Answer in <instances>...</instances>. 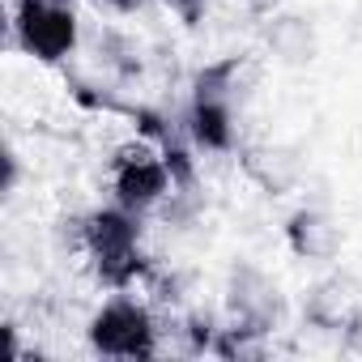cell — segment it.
<instances>
[{
    "label": "cell",
    "instance_id": "12",
    "mask_svg": "<svg viewBox=\"0 0 362 362\" xmlns=\"http://www.w3.org/2000/svg\"><path fill=\"white\" fill-rule=\"evenodd\" d=\"M243 9H247V18L264 22V18H273V13L286 9V0H243Z\"/></svg>",
    "mask_w": 362,
    "mask_h": 362
},
{
    "label": "cell",
    "instance_id": "14",
    "mask_svg": "<svg viewBox=\"0 0 362 362\" xmlns=\"http://www.w3.org/2000/svg\"><path fill=\"white\" fill-rule=\"evenodd\" d=\"M103 5H111V9H119V13H128V9L145 5V0H103Z\"/></svg>",
    "mask_w": 362,
    "mask_h": 362
},
{
    "label": "cell",
    "instance_id": "10",
    "mask_svg": "<svg viewBox=\"0 0 362 362\" xmlns=\"http://www.w3.org/2000/svg\"><path fill=\"white\" fill-rule=\"evenodd\" d=\"M98 56H103V64H107V69H115L119 77H132V73L141 69L136 43H132V39H124V35H115V30L98 35Z\"/></svg>",
    "mask_w": 362,
    "mask_h": 362
},
{
    "label": "cell",
    "instance_id": "4",
    "mask_svg": "<svg viewBox=\"0 0 362 362\" xmlns=\"http://www.w3.org/2000/svg\"><path fill=\"white\" fill-rule=\"evenodd\" d=\"M13 43L43 60V64H60L77 52V9L73 0H18L13 5Z\"/></svg>",
    "mask_w": 362,
    "mask_h": 362
},
{
    "label": "cell",
    "instance_id": "9",
    "mask_svg": "<svg viewBox=\"0 0 362 362\" xmlns=\"http://www.w3.org/2000/svg\"><path fill=\"white\" fill-rule=\"evenodd\" d=\"M243 170L260 192L286 197L303 179V158L290 145H252V149H243Z\"/></svg>",
    "mask_w": 362,
    "mask_h": 362
},
{
    "label": "cell",
    "instance_id": "2",
    "mask_svg": "<svg viewBox=\"0 0 362 362\" xmlns=\"http://www.w3.org/2000/svg\"><path fill=\"white\" fill-rule=\"evenodd\" d=\"M90 349L98 358H119V362H149L158 358V324L145 303L136 298H111L103 303L90 324H86Z\"/></svg>",
    "mask_w": 362,
    "mask_h": 362
},
{
    "label": "cell",
    "instance_id": "6",
    "mask_svg": "<svg viewBox=\"0 0 362 362\" xmlns=\"http://www.w3.org/2000/svg\"><path fill=\"white\" fill-rule=\"evenodd\" d=\"M362 311V286L349 277V273H328L320 277L307 298H303V320L315 328V332H345Z\"/></svg>",
    "mask_w": 362,
    "mask_h": 362
},
{
    "label": "cell",
    "instance_id": "3",
    "mask_svg": "<svg viewBox=\"0 0 362 362\" xmlns=\"http://www.w3.org/2000/svg\"><path fill=\"white\" fill-rule=\"evenodd\" d=\"M170 192H175V170H170L162 149H153L145 141H128V145L115 149V158H111V197H115V205H124L132 214H149Z\"/></svg>",
    "mask_w": 362,
    "mask_h": 362
},
{
    "label": "cell",
    "instance_id": "11",
    "mask_svg": "<svg viewBox=\"0 0 362 362\" xmlns=\"http://www.w3.org/2000/svg\"><path fill=\"white\" fill-rule=\"evenodd\" d=\"M166 5H170L179 18H184L188 26H197V22L205 18V9H209V0H166Z\"/></svg>",
    "mask_w": 362,
    "mask_h": 362
},
{
    "label": "cell",
    "instance_id": "1",
    "mask_svg": "<svg viewBox=\"0 0 362 362\" xmlns=\"http://www.w3.org/2000/svg\"><path fill=\"white\" fill-rule=\"evenodd\" d=\"M77 252L90 256L94 273L103 286L111 290H128L136 286V277L145 273V256H141V214L124 209V205H107L81 218V243Z\"/></svg>",
    "mask_w": 362,
    "mask_h": 362
},
{
    "label": "cell",
    "instance_id": "7",
    "mask_svg": "<svg viewBox=\"0 0 362 362\" xmlns=\"http://www.w3.org/2000/svg\"><path fill=\"white\" fill-rule=\"evenodd\" d=\"M286 243L307 264H332L341 256V226L324 209L303 205V209H294L286 218Z\"/></svg>",
    "mask_w": 362,
    "mask_h": 362
},
{
    "label": "cell",
    "instance_id": "8",
    "mask_svg": "<svg viewBox=\"0 0 362 362\" xmlns=\"http://www.w3.org/2000/svg\"><path fill=\"white\" fill-rule=\"evenodd\" d=\"M260 39H264V52H269L277 64H290V69L311 64L315 52H320V39H315L311 18H303V13H286V9L260 22Z\"/></svg>",
    "mask_w": 362,
    "mask_h": 362
},
{
    "label": "cell",
    "instance_id": "5",
    "mask_svg": "<svg viewBox=\"0 0 362 362\" xmlns=\"http://www.w3.org/2000/svg\"><path fill=\"white\" fill-rule=\"evenodd\" d=\"M226 311H230V324L252 332V337H273L286 320V298L277 290V281L256 269V264H235L230 269V281H226Z\"/></svg>",
    "mask_w": 362,
    "mask_h": 362
},
{
    "label": "cell",
    "instance_id": "13",
    "mask_svg": "<svg viewBox=\"0 0 362 362\" xmlns=\"http://www.w3.org/2000/svg\"><path fill=\"white\" fill-rule=\"evenodd\" d=\"M341 345H345L349 354H362V311H358V320L341 332Z\"/></svg>",
    "mask_w": 362,
    "mask_h": 362
}]
</instances>
